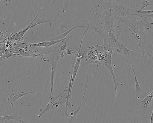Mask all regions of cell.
I'll use <instances>...</instances> for the list:
<instances>
[{"mask_svg": "<svg viewBox=\"0 0 153 123\" xmlns=\"http://www.w3.org/2000/svg\"><path fill=\"white\" fill-rule=\"evenodd\" d=\"M115 18L126 27V32H128L130 36L136 40L143 56L146 54L153 62V44L150 37L143 28L142 20L118 16H115Z\"/></svg>", "mask_w": 153, "mask_h": 123, "instance_id": "1", "label": "cell"}, {"mask_svg": "<svg viewBox=\"0 0 153 123\" xmlns=\"http://www.w3.org/2000/svg\"><path fill=\"white\" fill-rule=\"evenodd\" d=\"M112 0H99L94 4L90 10V12L94 15L98 14L100 17L101 22L108 21L112 14L111 4Z\"/></svg>", "mask_w": 153, "mask_h": 123, "instance_id": "2", "label": "cell"}, {"mask_svg": "<svg viewBox=\"0 0 153 123\" xmlns=\"http://www.w3.org/2000/svg\"><path fill=\"white\" fill-rule=\"evenodd\" d=\"M112 53L114 54L112 56L118 54H122L129 59H140L143 57L140 52H135L128 48L118 39L114 44Z\"/></svg>", "mask_w": 153, "mask_h": 123, "instance_id": "3", "label": "cell"}, {"mask_svg": "<svg viewBox=\"0 0 153 123\" xmlns=\"http://www.w3.org/2000/svg\"><path fill=\"white\" fill-rule=\"evenodd\" d=\"M111 6L112 14L114 16L126 17L128 15H134L135 12V9L119 3L115 0L111 1Z\"/></svg>", "mask_w": 153, "mask_h": 123, "instance_id": "4", "label": "cell"}, {"mask_svg": "<svg viewBox=\"0 0 153 123\" xmlns=\"http://www.w3.org/2000/svg\"><path fill=\"white\" fill-rule=\"evenodd\" d=\"M68 85L66 88L62 92L55 96H54L53 98L51 99L50 101L48 103L40 113L35 118V121L39 119L42 116L53 109L54 106H55L58 107L59 106L61 102L59 99L58 98L64 93L68 88Z\"/></svg>", "mask_w": 153, "mask_h": 123, "instance_id": "5", "label": "cell"}, {"mask_svg": "<svg viewBox=\"0 0 153 123\" xmlns=\"http://www.w3.org/2000/svg\"><path fill=\"white\" fill-rule=\"evenodd\" d=\"M152 98H153V91L143 99L140 101H138L137 103V107L140 117H142L145 114L147 108L151 103Z\"/></svg>", "mask_w": 153, "mask_h": 123, "instance_id": "6", "label": "cell"}, {"mask_svg": "<svg viewBox=\"0 0 153 123\" xmlns=\"http://www.w3.org/2000/svg\"><path fill=\"white\" fill-rule=\"evenodd\" d=\"M112 56H105L102 59L99 63V64L104 65L106 66L109 70L113 77L114 83L115 95L116 104H117V88L118 86L117 81L116 78V75L114 73L111 62Z\"/></svg>", "mask_w": 153, "mask_h": 123, "instance_id": "7", "label": "cell"}, {"mask_svg": "<svg viewBox=\"0 0 153 123\" xmlns=\"http://www.w3.org/2000/svg\"><path fill=\"white\" fill-rule=\"evenodd\" d=\"M131 63V68L132 70L135 80V84L136 89L135 98L137 100H142L147 95L146 92L141 88L136 76V73L134 68L133 65Z\"/></svg>", "mask_w": 153, "mask_h": 123, "instance_id": "8", "label": "cell"}, {"mask_svg": "<svg viewBox=\"0 0 153 123\" xmlns=\"http://www.w3.org/2000/svg\"><path fill=\"white\" fill-rule=\"evenodd\" d=\"M115 20V17L112 14L109 20L106 22H101V26L106 33L110 32L115 33V25L114 24V21Z\"/></svg>", "mask_w": 153, "mask_h": 123, "instance_id": "9", "label": "cell"}, {"mask_svg": "<svg viewBox=\"0 0 153 123\" xmlns=\"http://www.w3.org/2000/svg\"><path fill=\"white\" fill-rule=\"evenodd\" d=\"M62 52L60 50H58L56 53L50 54L48 59V62L51 64V67L53 69L55 74L57 70V64L61 57L60 54Z\"/></svg>", "mask_w": 153, "mask_h": 123, "instance_id": "10", "label": "cell"}, {"mask_svg": "<svg viewBox=\"0 0 153 123\" xmlns=\"http://www.w3.org/2000/svg\"><path fill=\"white\" fill-rule=\"evenodd\" d=\"M92 16L93 15L91 14L89 18L88 22L85 20L87 23V24L86 26H84V27L86 28V29L88 30L91 29L94 31L101 35L102 38H103L105 37L106 33L104 31L102 26H97L90 22V19Z\"/></svg>", "mask_w": 153, "mask_h": 123, "instance_id": "11", "label": "cell"}, {"mask_svg": "<svg viewBox=\"0 0 153 123\" xmlns=\"http://www.w3.org/2000/svg\"><path fill=\"white\" fill-rule=\"evenodd\" d=\"M72 36L73 35H69L64 38L59 40L45 41L41 42H38L35 44H31L30 45L33 46L49 47L56 43L63 41H64L68 38L72 37Z\"/></svg>", "mask_w": 153, "mask_h": 123, "instance_id": "12", "label": "cell"}, {"mask_svg": "<svg viewBox=\"0 0 153 123\" xmlns=\"http://www.w3.org/2000/svg\"><path fill=\"white\" fill-rule=\"evenodd\" d=\"M47 93L46 92H42L40 93H38L37 92H33L32 91H30L27 92H24L21 93L19 92L17 93H16L15 95L12 97H9L8 98L7 100V101L11 105H13L16 101L18 99L21 97H22L28 94H42Z\"/></svg>", "mask_w": 153, "mask_h": 123, "instance_id": "13", "label": "cell"}, {"mask_svg": "<svg viewBox=\"0 0 153 123\" xmlns=\"http://www.w3.org/2000/svg\"><path fill=\"white\" fill-rule=\"evenodd\" d=\"M12 119L16 120L20 123L23 122V121L21 117L17 113L0 117V120L2 123H8V122L10 120Z\"/></svg>", "mask_w": 153, "mask_h": 123, "instance_id": "14", "label": "cell"}, {"mask_svg": "<svg viewBox=\"0 0 153 123\" xmlns=\"http://www.w3.org/2000/svg\"><path fill=\"white\" fill-rule=\"evenodd\" d=\"M79 27H84V26H78L76 25L72 27L70 29H68V30L60 35H56L54 34H51V40H59L64 38L66 37L67 35L72 30L76 28Z\"/></svg>", "mask_w": 153, "mask_h": 123, "instance_id": "15", "label": "cell"}, {"mask_svg": "<svg viewBox=\"0 0 153 123\" xmlns=\"http://www.w3.org/2000/svg\"><path fill=\"white\" fill-rule=\"evenodd\" d=\"M82 58L81 57L76 58V62L74 67L72 73L71 74V75L72 76L71 87V92L77 72L80 65V62Z\"/></svg>", "mask_w": 153, "mask_h": 123, "instance_id": "16", "label": "cell"}, {"mask_svg": "<svg viewBox=\"0 0 153 123\" xmlns=\"http://www.w3.org/2000/svg\"><path fill=\"white\" fill-rule=\"evenodd\" d=\"M90 69H89L88 72V73H87V80H86V87L85 89V92L84 93V94L83 95V96L82 97V100H81V102L80 103L79 105V106L77 109L74 112H71L70 113L69 115V116L70 117V119H69V122H71L72 121L74 118L77 116L78 113L81 107V105L82 103V101H83V100L84 98V97L85 95L86 91L87 88V86H88V75L89 74L90 71Z\"/></svg>", "mask_w": 153, "mask_h": 123, "instance_id": "17", "label": "cell"}, {"mask_svg": "<svg viewBox=\"0 0 153 123\" xmlns=\"http://www.w3.org/2000/svg\"><path fill=\"white\" fill-rule=\"evenodd\" d=\"M39 14V13L37 14V15L36 16L33 20L29 24L28 26V27H27L29 29L37 25L46 22H51L52 21H53V20H45L43 19L39 18L38 17Z\"/></svg>", "mask_w": 153, "mask_h": 123, "instance_id": "18", "label": "cell"}, {"mask_svg": "<svg viewBox=\"0 0 153 123\" xmlns=\"http://www.w3.org/2000/svg\"><path fill=\"white\" fill-rule=\"evenodd\" d=\"M55 75V73H54L53 69L52 67H51L50 80V82L51 83V86L50 95V98L51 99L53 98L54 97L53 93V91L54 90V88H53V83Z\"/></svg>", "mask_w": 153, "mask_h": 123, "instance_id": "19", "label": "cell"}, {"mask_svg": "<svg viewBox=\"0 0 153 123\" xmlns=\"http://www.w3.org/2000/svg\"><path fill=\"white\" fill-rule=\"evenodd\" d=\"M140 2V3H139L136 4L137 10H142L146 7L150 5H153V4H151L150 2L147 0H141Z\"/></svg>", "mask_w": 153, "mask_h": 123, "instance_id": "20", "label": "cell"}, {"mask_svg": "<svg viewBox=\"0 0 153 123\" xmlns=\"http://www.w3.org/2000/svg\"><path fill=\"white\" fill-rule=\"evenodd\" d=\"M145 30L148 32L153 33V20L146 21Z\"/></svg>", "mask_w": 153, "mask_h": 123, "instance_id": "21", "label": "cell"}, {"mask_svg": "<svg viewBox=\"0 0 153 123\" xmlns=\"http://www.w3.org/2000/svg\"><path fill=\"white\" fill-rule=\"evenodd\" d=\"M0 94L1 95L3 94H5L9 96V97H12L15 95L16 93H11L7 91L4 90L1 88L0 89Z\"/></svg>", "mask_w": 153, "mask_h": 123, "instance_id": "22", "label": "cell"}, {"mask_svg": "<svg viewBox=\"0 0 153 123\" xmlns=\"http://www.w3.org/2000/svg\"><path fill=\"white\" fill-rule=\"evenodd\" d=\"M67 45L69 48L67 49L66 50V52H64V54L65 55H71V56L73 55L74 53L73 51V49L71 48V46H70L68 44Z\"/></svg>", "mask_w": 153, "mask_h": 123, "instance_id": "23", "label": "cell"}, {"mask_svg": "<svg viewBox=\"0 0 153 123\" xmlns=\"http://www.w3.org/2000/svg\"><path fill=\"white\" fill-rule=\"evenodd\" d=\"M70 37L66 39L64 41V43L62 45H61L60 46V50L62 51L64 50H66L67 49L66 48V46L67 45V43L69 39L71 38Z\"/></svg>", "mask_w": 153, "mask_h": 123, "instance_id": "24", "label": "cell"}, {"mask_svg": "<svg viewBox=\"0 0 153 123\" xmlns=\"http://www.w3.org/2000/svg\"><path fill=\"white\" fill-rule=\"evenodd\" d=\"M150 123H153V105L152 111L151 116Z\"/></svg>", "mask_w": 153, "mask_h": 123, "instance_id": "25", "label": "cell"}, {"mask_svg": "<svg viewBox=\"0 0 153 123\" xmlns=\"http://www.w3.org/2000/svg\"><path fill=\"white\" fill-rule=\"evenodd\" d=\"M65 55L64 54V52H62L60 54V57L61 58H63L64 56H65Z\"/></svg>", "mask_w": 153, "mask_h": 123, "instance_id": "26", "label": "cell"}, {"mask_svg": "<svg viewBox=\"0 0 153 123\" xmlns=\"http://www.w3.org/2000/svg\"><path fill=\"white\" fill-rule=\"evenodd\" d=\"M116 123H118V122H117V119L116 120Z\"/></svg>", "mask_w": 153, "mask_h": 123, "instance_id": "27", "label": "cell"}, {"mask_svg": "<svg viewBox=\"0 0 153 123\" xmlns=\"http://www.w3.org/2000/svg\"></svg>", "mask_w": 153, "mask_h": 123, "instance_id": "28", "label": "cell"}]
</instances>
